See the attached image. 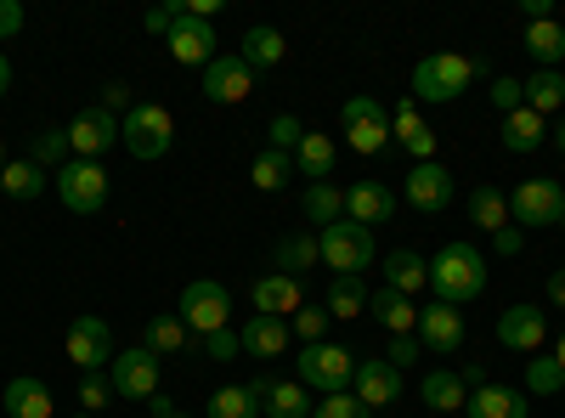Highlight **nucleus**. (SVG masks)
Listing matches in <instances>:
<instances>
[{"instance_id": "nucleus-39", "label": "nucleus", "mask_w": 565, "mask_h": 418, "mask_svg": "<svg viewBox=\"0 0 565 418\" xmlns=\"http://www.w3.org/2000/svg\"><path fill=\"white\" fill-rule=\"evenodd\" d=\"M289 175H295V153H277V148L255 153V164H249V181H255L260 193H277Z\"/></svg>"}, {"instance_id": "nucleus-5", "label": "nucleus", "mask_w": 565, "mask_h": 418, "mask_svg": "<svg viewBox=\"0 0 565 418\" xmlns=\"http://www.w3.org/2000/svg\"><path fill=\"white\" fill-rule=\"evenodd\" d=\"M300 385H311V390H322V396H340V390H351V379H356V356L345 351V345H300Z\"/></svg>"}, {"instance_id": "nucleus-7", "label": "nucleus", "mask_w": 565, "mask_h": 418, "mask_svg": "<svg viewBox=\"0 0 565 418\" xmlns=\"http://www.w3.org/2000/svg\"><path fill=\"white\" fill-rule=\"evenodd\" d=\"M340 125H345V142H351L362 159H373V153L391 148V108H385L380 97H351V103L340 108Z\"/></svg>"}, {"instance_id": "nucleus-56", "label": "nucleus", "mask_w": 565, "mask_h": 418, "mask_svg": "<svg viewBox=\"0 0 565 418\" xmlns=\"http://www.w3.org/2000/svg\"><path fill=\"white\" fill-rule=\"evenodd\" d=\"M521 12H526L532 23H543V18H554V12H548V0H521Z\"/></svg>"}, {"instance_id": "nucleus-2", "label": "nucleus", "mask_w": 565, "mask_h": 418, "mask_svg": "<svg viewBox=\"0 0 565 418\" xmlns=\"http://www.w3.org/2000/svg\"><path fill=\"white\" fill-rule=\"evenodd\" d=\"M119 142L130 148V159H164L170 142H175V114L164 103H136L125 119H119Z\"/></svg>"}, {"instance_id": "nucleus-24", "label": "nucleus", "mask_w": 565, "mask_h": 418, "mask_svg": "<svg viewBox=\"0 0 565 418\" xmlns=\"http://www.w3.org/2000/svg\"><path fill=\"white\" fill-rule=\"evenodd\" d=\"M367 311L391 334H418V306L407 294H396V289H367Z\"/></svg>"}, {"instance_id": "nucleus-28", "label": "nucleus", "mask_w": 565, "mask_h": 418, "mask_svg": "<svg viewBox=\"0 0 565 418\" xmlns=\"http://www.w3.org/2000/svg\"><path fill=\"white\" fill-rule=\"evenodd\" d=\"M418 396H424V407H430V412H463V401H469V390H463V379L452 374V367L424 374L418 379Z\"/></svg>"}, {"instance_id": "nucleus-50", "label": "nucleus", "mask_w": 565, "mask_h": 418, "mask_svg": "<svg viewBox=\"0 0 565 418\" xmlns=\"http://www.w3.org/2000/svg\"><path fill=\"white\" fill-rule=\"evenodd\" d=\"M385 362L396 367V374H402L407 362H418V334H391V345H385Z\"/></svg>"}, {"instance_id": "nucleus-63", "label": "nucleus", "mask_w": 565, "mask_h": 418, "mask_svg": "<svg viewBox=\"0 0 565 418\" xmlns=\"http://www.w3.org/2000/svg\"><path fill=\"white\" fill-rule=\"evenodd\" d=\"M559 193H565V175H559Z\"/></svg>"}, {"instance_id": "nucleus-27", "label": "nucleus", "mask_w": 565, "mask_h": 418, "mask_svg": "<svg viewBox=\"0 0 565 418\" xmlns=\"http://www.w3.org/2000/svg\"><path fill=\"white\" fill-rule=\"evenodd\" d=\"M282 52H289V45H282V34H277L271 23H255V29L244 34V45H238V57H244L255 74H271V68H282Z\"/></svg>"}, {"instance_id": "nucleus-22", "label": "nucleus", "mask_w": 565, "mask_h": 418, "mask_svg": "<svg viewBox=\"0 0 565 418\" xmlns=\"http://www.w3.org/2000/svg\"><path fill=\"white\" fill-rule=\"evenodd\" d=\"M463 418H532V407H526L521 390H509V385H481V390H469Z\"/></svg>"}, {"instance_id": "nucleus-4", "label": "nucleus", "mask_w": 565, "mask_h": 418, "mask_svg": "<svg viewBox=\"0 0 565 418\" xmlns=\"http://www.w3.org/2000/svg\"><path fill=\"white\" fill-rule=\"evenodd\" d=\"M175 317L186 322V334H193V340H204V334H215V329H232V322H226V317H232V294H226V283H215V277H199V283H186Z\"/></svg>"}, {"instance_id": "nucleus-54", "label": "nucleus", "mask_w": 565, "mask_h": 418, "mask_svg": "<svg viewBox=\"0 0 565 418\" xmlns=\"http://www.w3.org/2000/svg\"><path fill=\"white\" fill-rule=\"evenodd\" d=\"M458 379H463V390H481V385H487V367H481V362H463Z\"/></svg>"}, {"instance_id": "nucleus-30", "label": "nucleus", "mask_w": 565, "mask_h": 418, "mask_svg": "<svg viewBox=\"0 0 565 418\" xmlns=\"http://www.w3.org/2000/svg\"><path fill=\"white\" fill-rule=\"evenodd\" d=\"M543 136H548V119H543V114H532V108L503 114V148H509V153H537Z\"/></svg>"}, {"instance_id": "nucleus-52", "label": "nucleus", "mask_w": 565, "mask_h": 418, "mask_svg": "<svg viewBox=\"0 0 565 418\" xmlns=\"http://www.w3.org/2000/svg\"><path fill=\"white\" fill-rule=\"evenodd\" d=\"M103 108H108V114H114V119H125V114H130V108H136V103H130V85H119V79H114V85H108V90H103Z\"/></svg>"}, {"instance_id": "nucleus-23", "label": "nucleus", "mask_w": 565, "mask_h": 418, "mask_svg": "<svg viewBox=\"0 0 565 418\" xmlns=\"http://www.w3.org/2000/svg\"><path fill=\"white\" fill-rule=\"evenodd\" d=\"M238 340H244L249 356H266V362L295 345V334H289V322H282V317H249L244 329H238Z\"/></svg>"}, {"instance_id": "nucleus-62", "label": "nucleus", "mask_w": 565, "mask_h": 418, "mask_svg": "<svg viewBox=\"0 0 565 418\" xmlns=\"http://www.w3.org/2000/svg\"><path fill=\"white\" fill-rule=\"evenodd\" d=\"M68 418H90V412H68Z\"/></svg>"}, {"instance_id": "nucleus-1", "label": "nucleus", "mask_w": 565, "mask_h": 418, "mask_svg": "<svg viewBox=\"0 0 565 418\" xmlns=\"http://www.w3.org/2000/svg\"><path fill=\"white\" fill-rule=\"evenodd\" d=\"M430 289H436L441 306H463V300L487 294V255L463 238L441 244V255L430 260Z\"/></svg>"}, {"instance_id": "nucleus-17", "label": "nucleus", "mask_w": 565, "mask_h": 418, "mask_svg": "<svg viewBox=\"0 0 565 418\" xmlns=\"http://www.w3.org/2000/svg\"><path fill=\"white\" fill-rule=\"evenodd\" d=\"M543 340H548V317H543V306H509V311L498 317V345L537 356Z\"/></svg>"}, {"instance_id": "nucleus-36", "label": "nucleus", "mask_w": 565, "mask_h": 418, "mask_svg": "<svg viewBox=\"0 0 565 418\" xmlns=\"http://www.w3.org/2000/svg\"><path fill=\"white\" fill-rule=\"evenodd\" d=\"M526 52L537 57V68H559V57H565V29L554 23V18H543V23H526Z\"/></svg>"}, {"instance_id": "nucleus-60", "label": "nucleus", "mask_w": 565, "mask_h": 418, "mask_svg": "<svg viewBox=\"0 0 565 418\" xmlns=\"http://www.w3.org/2000/svg\"><path fill=\"white\" fill-rule=\"evenodd\" d=\"M159 418H186V412H181V407H170V412H159Z\"/></svg>"}, {"instance_id": "nucleus-59", "label": "nucleus", "mask_w": 565, "mask_h": 418, "mask_svg": "<svg viewBox=\"0 0 565 418\" xmlns=\"http://www.w3.org/2000/svg\"><path fill=\"white\" fill-rule=\"evenodd\" d=\"M554 362H559V367H565V334H559V345H554Z\"/></svg>"}, {"instance_id": "nucleus-41", "label": "nucleus", "mask_w": 565, "mask_h": 418, "mask_svg": "<svg viewBox=\"0 0 565 418\" xmlns=\"http://www.w3.org/2000/svg\"><path fill=\"white\" fill-rule=\"evenodd\" d=\"M141 345H148L153 356L186 351V322H181V317H148V334H141Z\"/></svg>"}, {"instance_id": "nucleus-37", "label": "nucleus", "mask_w": 565, "mask_h": 418, "mask_svg": "<svg viewBox=\"0 0 565 418\" xmlns=\"http://www.w3.org/2000/svg\"><path fill=\"white\" fill-rule=\"evenodd\" d=\"M295 170L306 175V187H311V181H328V170H334V142H328V130L322 136L306 130V142L295 148Z\"/></svg>"}, {"instance_id": "nucleus-49", "label": "nucleus", "mask_w": 565, "mask_h": 418, "mask_svg": "<svg viewBox=\"0 0 565 418\" xmlns=\"http://www.w3.org/2000/svg\"><path fill=\"white\" fill-rule=\"evenodd\" d=\"M199 351H204L210 362H232V356L244 351V340H238V329H215V334L199 340Z\"/></svg>"}, {"instance_id": "nucleus-26", "label": "nucleus", "mask_w": 565, "mask_h": 418, "mask_svg": "<svg viewBox=\"0 0 565 418\" xmlns=\"http://www.w3.org/2000/svg\"><path fill=\"white\" fill-rule=\"evenodd\" d=\"M385 289H396V294H418V289H430V260L424 255H413V249H391L385 255Z\"/></svg>"}, {"instance_id": "nucleus-12", "label": "nucleus", "mask_w": 565, "mask_h": 418, "mask_svg": "<svg viewBox=\"0 0 565 418\" xmlns=\"http://www.w3.org/2000/svg\"><path fill=\"white\" fill-rule=\"evenodd\" d=\"M215 23L210 18H193V12H181L175 18V29H170V57L181 63V68H210L221 52H215Z\"/></svg>"}, {"instance_id": "nucleus-58", "label": "nucleus", "mask_w": 565, "mask_h": 418, "mask_svg": "<svg viewBox=\"0 0 565 418\" xmlns=\"http://www.w3.org/2000/svg\"><path fill=\"white\" fill-rule=\"evenodd\" d=\"M554 148H559V153H565V119H559V125H554Z\"/></svg>"}, {"instance_id": "nucleus-14", "label": "nucleus", "mask_w": 565, "mask_h": 418, "mask_svg": "<svg viewBox=\"0 0 565 418\" xmlns=\"http://www.w3.org/2000/svg\"><path fill=\"white\" fill-rule=\"evenodd\" d=\"M402 199L418 210V215H441L447 204H452V170L447 164H413L407 170V187H402Z\"/></svg>"}, {"instance_id": "nucleus-32", "label": "nucleus", "mask_w": 565, "mask_h": 418, "mask_svg": "<svg viewBox=\"0 0 565 418\" xmlns=\"http://www.w3.org/2000/svg\"><path fill=\"white\" fill-rule=\"evenodd\" d=\"M266 418H311V401H306V385L300 379H266Z\"/></svg>"}, {"instance_id": "nucleus-38", "label": "nucleus", "mask_w": 565, "mask_h": 418, "mask_svg": "<svg viewBox=\"0 0 565 418\" xmlns=\"http://www.w3.org/2000/svg\"><path fill=\"white\" fill-rule=\"evenodd\" d=\"M559 103H565V74H559V68H537V74L526 79V108L548 119Z\"/></svg>"}, {"instance_id": "nucleus-6", "label": "nucleus", "mask_w": 565, "mask_h": 418, "mask_svg": "<svg viewBox=\"0 0 565 418\" xmlns=\"http://www.w3.org/2000/svg\"><path fill=\"white\" fill-rule=\"evenodd\" d=\"M469 79H476L469 74V57L430 52V57H418V68H413V103H452Z\"/></svg>"}, {"instance_id": "nucleus-11", "label": "nucleus", "mask_w": 565, "mask_h": 418, "mask_svg": "<svg viewBox=\"0 0 565 418\" xmlns=\"http://www.w3.org/2000/svg\"><path fill=\"white\" fill-rule=\"evenodd\" d=\"M108 379H114V396H125V401H148V396H159V356H153L148 345L119 351L114 367H108Z\"/></svg>"}, {"instance_id": "nucleus-8", "label": "nucleus", "mask_w": 565, "mask_h": 418, "mask_svg": "<svg viewBox=\"0 0 565 418\" xmlns=\"http://www.w3.org/2000/svg\"><path fill=\"white\" fill-rule=\"evenodd\" d=\"M57 199H63V210H74V215H97V210L108 204V170H103L97 159H68V164L57 170Z\"/></svg>"}, {"instance_id": "nucleus-45", "label": "nucleus", "mask_w": 565, "mask_h": 418, "mask_svg": "<svg viewBox=\"0 0 565 418\" xmlns=\"http://www.w3.org/2000/svg\"><path fill=\"white\" fill-rule=\"evenodd\" d=\"M311 418H373L351 390H340V396H322V401H311Z\"/></svg>"}, {"instance_id": "nucleus-35", "label": "nucleus", "mask_w": 565, "mask_h": 418, "mask_svg": "<svg viewBox=\"0 0 565 418\" xmlns=\"http://www.w3.org/2000/svg\"><path fill=\"white\" fill-rule=\"evenodd\" d=\"M317 266V232H289L277 238V271L282 277H306Z\"/></svg>"}, {"instance_id": "nucleus-16", "label": "nucleus", "mask_w": 565, "mask_h": 418, "mask_svg": "<svg viewBox=\"0 0 565 418\" xmlns=\"http://www.w3.org/2000/svg\"><path fill=\"white\" fill-rule=\"evenodd\" d=\"M204 97H210V103H221V108L255 97V68H249L238 52H232V57H215V63L204 68Z\"/></svg>"}, {"instance_id": "nucleus-9", "label": "nucleus", "mask_w": 565, "mask_h": 418, "mask_svg": "<svg viewBox=\"0 0 565 418\" xmlns=\"http://www.w3.org/2000/svg\"><path fill=\"white\" fill-rule=\"evenodd\" d=\"M509 215L521 221V226H559V221H565V193H559V181H554V175L521 181V187L509 193Z\"/></svg>"}, {"instance_id": "nucleus-53", "label": "nucleus", "mask_w": 565, "mask_h": 418, "mask_svg": "<svg viewBox=\"0 0 565 418\" xmlns=\"http://www.w3.org/2000/svg\"><path fill=\"white\" fill-rule=\"evenodd\" d=\"M492 249H498L503 260H514V255L526 249V238H521V232H514V226H503V232H492Z\"/></svg>"}, {"instance_id": "nucleus-43", "label": "nucleus", "mask_w": 565, "mask_h": 418, "mask_svg": "<svg viewBox=\"0 0 565 418\" xmlns=\"http://www.w3.org/2000/svg\"><path fill=\"white\" fill-rule=\"evenodd\" d=\"M559 385H565V367H559L554 356L526 362V390H532V396H559Z\"/></svg>"}, {"instance_id": "nucleus-29", "label": "nucleus", "mask_w": 565, "mask_h": 418, "mask_svg": "<svg viewBox=\"0 0 565 418\" xmlns=\"http://www.w3.org/2000/svg\"><path fill=\"white\" fill-rule=\"evenodd\" d=\"M260 396H266V379L226 385V390L210 396V418H260Z\"/></svg>"}, {"instance_id": "nucleus-19", "label": "nucleus", "mask_w": 565, "mask_h": 418, "mask_svg": "<svg viewBox=\"0 0 565 418\" xmlns=\"http://www.w3.org/2000/svg\"><path fill=\"white\" fill-rule=\"evenodd\" d=\"M249 300H255V317H282V322H289V317L306 306V289H300V277L266 271V277H255Z\"/></svg>"}, {"instance_id": "nucleus-55", "label": "nucleus", "mask_w": 565, "mask_h": 418, "mask_svg": "<svg viewBox=\"0 0 565 418\" xmlns=\"http://www.w3.org/2000/svg\"><path fill=\"white\" fill-rule=\"evenodd\" d=\"M548 300L565 311V266H559V271H548Z\"/></svg>"}, {"instance_id": "nucleus-48", "label": "nucleus", "mask_w": 565, "mask_h": 418, "mask_svg": "<svg viewBox=\"0 0 565 418\" xmlns=\"http://www.w3.org/2000/svg\"><path fill=\"white\" fill-rule=\"evenodd\" d=\"M492 108H498V114L526 108V79H509V74H498V79H492Z\"/></svg>"}, {"instance_id": "nucleus-42", "label": "nucleus", "mask_w": 565, "mask_h": 418, "mask_svg": "<svg viewBox=\"0 0 565 418\" xmlns=\"http://www.w3.org/2000/svg\"><path fill=\"white\" fill-rule=\"evenodd\" d=\"M68 153H74V148H68V130H40L34 142H29V164H40V170H52V164L63 170Z\"/></svg>"}, {"instance_id": "nucleus-61", "label": "nucleus", "mask_w": 565, "mask_h": 418, "mask_svg": "<svg viewBox=\"0 0 565 418\" xmlns=\"http://www.w3.org/2000/svg\"><path fill=\"white\" fill-rule=\"evenodd\" d=\"M0 170H7V142H0Z\"/></svg>"}, {"instance_id": "nucleus-10", "label": "nucleus", "mask_w": 565, "mask_h": 418, "mask_svg": "<svg viewBox=\"0 0 565 418\" xmlns=\"http://www.w3.org/2000/svg\"><path fill=\"white\" fill-rule=\"evenodd\" d=\"M114 334L103 317H74L68 322V362L79 367V374H103V367H114Z\"/></svg>"}, {"instance_id": "nucleus-18", "label": "nucleus", "mask_w": 565, "mask_h": 418, "mask_svg": "<svg viewBox=\"0 0 565 418\" xmlns=\"http://www.w3.org/2000/svg\"><path fill=\"white\" fill-rule=\"evenodd\" d=\"M351 396L367 407V412H380L402 396V374L385 362V356H373V362H356V379H351Z\"/></svg>"}, {"instance_id": "nucleus-33", "label": "nucleus", "mask_w": 565, "mask_h": 418, "mask_svg": "<svg viewBox=\"0 0 565 418\" xmlns=\"http://www.w3.org/2000/svg\"><path fill=\"white\" fill-rule=\"evenodd\" d=\"M322 311L334 317V322H351V317H362V311H367V283H362V277H334V283H328V300H322Z\"/></svg>"}, {"instance_id": "nucleus-57", "label": "nucleus", "mask_w": 565, "mask_h": 418, "mask_svg": "<svg viewBox=\"0 0 565 418\" xmlns=\"http://www.w3.org/2000/svg\"><path fill=\"white\" fill-rule=\"evenodd\" d=\"M7 90H12V57L0 52V97H7Z\"/></svg>"}, {"instance_id": "nucleus-15", "label": "nucleus", "mask_w": 565, "mask_h": 418, "mask_svg": "<svg viewBox=\"0 0 565 418\" xmlns=\"http://www.w3.org/2000/svg\"><path fill=\"white\" fill-rule=\"evenodd\" d=\"M418 345L436 351V356H458L463 351V311L430 300V306L418 311Z\"/></svg>"}, {"instance_id": "nucleus-3", "label": "nucleus", "mask_w": 565, "mask_h": 418, "mask_svg": "<svg viewBox=\"0 0 565 418\" xmlns=\"http://www.w3.org/2000/svg\"><path fill=\"white\" fill-rule=\"evenodd\" d=\"M317 260H328L334 277H362L373 266V232L356 221H334L317 232Z\"/></svg>"}, {"instance_id": "nucleus-13", "label": "nucleus", "mask_w": 565, "mask_h": 418, "mask_svg": "<svg viewBox=\"0 0 565 418\" xmlns=\"http://www.w3.org/2000/svg\"><path fill=\"white\" fill-rule=\"evenodd\" d=\"M119 142V119L97 103V108H79L74 114V125H68V148H74V159H97L103 164V153Z\"/></svg>"}, {"instance_id": "nucleus-40", "label": "nucleus", "mask_w": 565, "mask_h": 418, "mask_svg": "<svg viewBox=\"0 0 565 418\" xmlns=\"http://www.w3.org/2000/svg\"><path fill=\"white\" fill-rule=\"evenodd\" d=\"M469 221H476L481 232H503L509 226V199L498 187H476L469 193Z\"/></svg>"}, {"instance_id": "nucleus-34", "label": "nucleus", "mask_w": 565, "mask_h": 418, "mask_svg": "<svg viewBox=\"0 0 565 418\" xmlns=\"http://www.w3.org/2000/svg\"><path fill=\"white\" fill-rule=\"evenodd\" d=\"M0 193L18 199V204L40 199V193H45V170L29 164V159H7V170H0Z\"/></svg>"}, {"instance_id": "nucleus-47", "label": "nucleus", "mask_w": 565, "mask_h": 418, "mask_svg": "<svg viewBox=\"0 0 565 418\" xmlns=\"http://www.w3.org/2000/svg\"><path fill=\"white\" fill-rule=\"evenodd\" d=\"M114 401V379H103V374H79V407L97 418L103 407Z\"/></svg>"}, {"instance_id": "nucleus-46", "label": "nucleus", "mask_w": 565, "mask_h": 418, "mask_svg": "<svg viewBox=\"0 0 565 418\" xmlns=\"http://www.w3.org/2000/svg\"><path fill=\"white\" fill-rule=\"evenodd\" d=\"M266 136H271V148H277V153H295V148L306 142V125H300L295 114H277V119L266 125Z\"/></svg>"}, {"instance_id": "nucleus-20", "label": "nucleus", "mask_w": 565, "mask_h": 418, "mask_svg": "<svg viewBox=\"0 0 565 418\" xmlns=\"http://www.w3.org/2000/svg\"><path fill=\"white\" fill-rule=\"evenodd\" d=\"M396 215V193L385 187V181H356V187H345V221L356 226H385Z\"/></svg>"}, {"instance_id": "nucleus-31", "label": "nucleus", "mask_w": 565, "mask_h": 418, "mask_svg": "<svg viewBox=\"0 0 565 418\" xmlns=\"http://www.w3.org/2000/svg\"><path fill=\"white\" fill-rule=\"evenodd\" d=\"M300 210H306V221L322 232V226L345 221V193L334 187V181H311V187L300 193Z\"/></svg>"}, {"instance_id": "nucleus-51", "label": "nucleus", "mask_w": 565, "mask_h": 418, "mask_svg": "<svg viewBox=\"0 0 565 418\" xmlns=\"http://www.w3.org/2000/svg\"><path fill=\"white\" fill-rule=\"evenodd\" d=\"M18 29H23V7L18 0H0V45L18 40Z\"/></svg>"}, {"instance_id": "nucleus-21", "label": "nucleus", "mask_w": 565, "mask_h": 418, "mask_svg": "<svg viewBox=\"0 0 565 418\" xmlns=\"http://www.w3.org/2000/svg\"><path fill=\"white\" fill-rule=\"evenodd\" d=\"M391 142H402V148L413 153V164H430V159H436V130L418 119V103H413V97L391 108Z\"/></svg>"}, {"instance_id": "nucleus-25", "label": "nucleus", "mask_w": 565, "mask_h": 418, "mask_svg": "<svg viewBox=\"0 0 565 418\" xmlns=\"http://www.w3.org/2000/svg\"><path fill=\"white\" fill-rule=\"evenodd\" d=\"M7 412H12V418H57V401H52V390H45V379L18 374V379L7 385Z\"/></svg>"}, {"instance_id": "nucleus-44", "label": "nucleus", "mask_w": 565, "mask_h": 418, "mask_svg": "<svg viewBox=\"0 0 565 418\" xmlns=\"http://www.w3.org/2000/svg\"><path fill=\"white\" fill-rule=\"evenodd\" d=\"M328 322H334V317H328L322 306H300V311L289 317V334H300L306 345H322V340H328Z\"/></svg>"}]
</instances>
